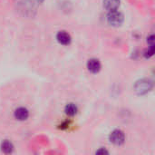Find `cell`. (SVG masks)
Wrapping results in <instances>:
<instances>
[{"instance_id":"obj_1","label":"cell","mask_w":155,"mask_h":155,"mask_svg":"<svg viewBox=\"0 0 155 155\" xmlns=\"http://www.w3.org/2000/svg\"><path fill=\"white\" fill-rule=\"evenodd\" d=\"M153 88V83L151 79L143 78L135 82L134 85V92L138 95H144L150 93Z\"/></svg>"},{"instance_id":"obj_2","label":"cell","mask_w":155,"mask_h":155,"mask_svg":"<svg viewBox=\"0 0 155 155\" xmlns=\"http://www.w3.org/2000/svg\"><path fill=\"white\" fill-rule=\"evenodd\" d=\"M107 22L109 25H111L112 26H115L118 27L120 25H122V24L124 21V16L123 15V13L117 11V10H114V11H110L107 14Z\"/></svg>"},{"instance_id":"obj_3","label":"cell","mask_w":155,"mask_h":155,"mask_svg":"<svg viewBox=\"0 0 155 155\" xmlns=\"http://www.w3.org/2000/svg\"><path fill=\"white\" fill-rule=\"evenodd\" d=\"M109 140L113 144H114L116 146H121L125 142V134L122 130L116 129V130H114L110 134Z\"/></svg>"},{"instance_id":"obj_4","label":"cell","mask_w":155,"mask_h":155,"mask_svg":"<svg viewBox=\"0 0 155 155\" xmlns=\"http://www.w3.org/2000/svg\"><path fill=\"white\" fill-rule=\"evenodd\" d=\"M86 67L88 69V71L92 74H97L101 71L102 68V64L101 62L96 59V58H91L87 61L86 64Z\"/></svg>"},{"instance_id":"obj_5","label":"cell","mask_w":155,"mask_h":155,"mask_svg":"<svg viewBox=\"0 0 155 155\" xmlns=\"http://www.w3.org/2000/svg\"><path fill=\"white\" fill-rule=\"evenodd\" d=\"M56 40L63 45H69L72 42L71 35L65 31H59L56 35Z\"/></svg>"},{"instance_id":"obj_6","label":"cell","mask_w":155,"mask_h":155,"mask_svg":"<svg viewBox=\"0 0 155 155\" xmlns=\"http://www.w3.org/2000/svg\"><path fill=\"white\" fill-rule=\"evenodd\" d=\"M14 116L18 121H25L29 117V111L25 107H18L15 110Z\"/></svg>"},{"instance_id":"obj_7","label":"cell","mask_w":155,"mask_h":155,"mask_svg":"<svg viewBox=\"0 0 155 155\" xmlns=\"http://www.w3.org/2000/svg\"><path fill=\"white\" fill-rule=\"evenodd\" d=\"M121 0H104V7L108 11L117 10L120 6Z\"/></svg>"},{"instance_id":"obj_8","label":"cell","mask_w":155,"mask_h":155,"mask_svg":"<svg viewBox=\"0 0 155 155\" xmlns=\"http://www.w3.org/2000/svg\"><path fill=\"white\" fill-rule=\"evenodd\" d=\"M78 112V107L74 103H69L65 105L64 107V113L68 116H74Z\"/></svg>"},{"instance_id":"obj_9","label":"cell","mask_w":155,"mask_h":155,"mask_svg":"<svg viewBox=\"0 0 155 155\" xmlns=\"http://www.w3.org/2000/svg\"><path fill=\"white\" fill-rule=\"evenodd\" d=\"M1 151L5 153V154H9V153H12L14 152V145L13 143L8 141V140H5L2 142L1 143Z\"/></svg>"},{"instance_id":"obj_10","label":"cell","mask_w":155,"mask_h":155,"mask_svg":"<svg viewBox=\"0 0 155 155\" xmlns=\"http://www.w3.org/2000/svg\"><path fill=\"white\" fill-rule=\"evenodd\" d=\"M154 45H149V48H148L147 50L144 51L143 55H144V57H145L146 59H149V58H151V57L154 54Z\"/></svg>"},{"instance_id":"obj_11","label":"cell","mask_w":155,"mask_h":155,"mask_svg":"<svg viewBox=\"0 0 155 155\" xmlns=\"http://www.w3.org/2000/svg\"><path fill=\"white\" fill-rule=\"evenodd\" d=\"M147 43L149 45H154V35H151L150 36L147 37Z\"/></svg>"},{"instance_id":"obj_12","label":"cell","mask_w":155,"mask_h":155,"mask_svg":"<svg viewBox=\"0 0 155 155\" xmlns=\"http://www.w3.org/2000/svg\"><path fill=\"white\" fill-rule=\"evenodd\" d=\"M95 153L96 154H109V152L105 148H100L99 150L95 152Z\"/></svg>"},{"instance_id":"obj_13","label":"cell","mask_w":155,"mask_h":155,"mask_svg":"<svg viewBox=\"0 0 155 155\" xmlns=\"http://www.w3.org/2000/svg\"><path fill=\"white\" fill-rule=\"evenodd\" d=\"M36 1H38V2H42V1H44V0H36Z\"/></svg>"}]
</instances>
